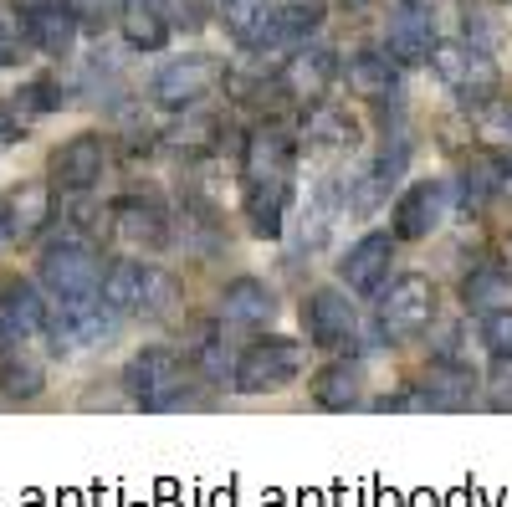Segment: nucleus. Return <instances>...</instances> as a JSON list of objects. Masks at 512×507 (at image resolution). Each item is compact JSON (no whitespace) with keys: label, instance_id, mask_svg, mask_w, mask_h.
<instances>
[{"label":"nucleus","instance_id":"f257e3e1","mask_svg":"<svg viewBox=\"0 0 512 507\" xmlns=\"http://www.w3.org/2000/svg\"><path fill=\"white\" fill-rule=\"evenodd\" d=\"M118 385L139 410H180L195 395V364L180 349L149 344V349H139L134 359L123 364Z\"/></svg>","mask_w":512,"mask_h":507},{"label":"nucleus","instance_id":"f03ea898","mask_svg":"<svg viewBox=\"0 0 512 507\" xmlns=\"http://www.w3.org/2000/svg\"><path fill=\"white\" fill-rule=\"evenodd\" d=\"M431 67H436V77L446 82V88L456 93L461 108H492L497 103L502 72H497L492 52L477 47V41H436Z\"/></svg>","mask_w":512,"mask_h":507},{"label":"nucleus","instance_id":"7ed1b4c3","mask_svg":"<svg viewBox=\"0 0 512 507\" xmlns=\"http://www.w3.org/2000/svg\"><path fill=\"white\" fill-rule=\"evenodd\" d=\"M103 257L82 241L77 231H62L47 257H41V287L52 292V303H72V298H93V292L103 287Z\"/></svg>","mask_w":512,"mask_h":507},{"label":"nucleus","instance_id":"20e7f679","mask_svg":"<svg viewBox=\"0 0 512 507\" xmlns=\"http://www.w3.org/2000/svg\"><path fill=\"white\" fill-rule=\"evenodd\" d=\"M226 77V62L210 57V52H190V57H175L164 62L154 77H149V98L169 113H185V108H200L210 93L221 88Z\"/></svg>","mask_w":512,"mask_h":507},{"label":"nucleus","instance_id":"39448f33","mask_svg":"<svg viewBox=\"0 0 512 507\" xmlns=\"http://www.w3.org/2000/svg\"><path fill=\"white\" fill-rule=\"evenodd\" d=\"M436 308H441L436 282L420 272H405L390 287H379V333H390L395 344H410V338H420L436 323Z\"/></svg>","mask_w":512,"mask_h":507},{"label":"nucleus","instance_id":"423d86ee","mask_svg":"<svg viewBox=\"0 0 512 507\" xmlns=\"http://www.w3.org/2000/svg\"><path fill=\"white\" fill-rule=\"evenodd\" d=\"M303 359H308L303 344H292V338H256V344L236 359L231 385L241 395H277L303 374Z\"/></svg>","mask_w":512,"mask_h":507},{"label":"nucleus","instance_id":"0eeeda50","mask_svg":"<svg viewBox=\"0 0 512 507\" xmlns=\"http://www.w3.org/2000/svg\"><path fill=\"white\" fill-rule=\"evenodd\" d=\"M123 328V313H113L98 292L93 298H72V303H57L52 318H47V338L57 354H77V349H93V344H108V338Z\"/></svg>","mask_w":512,"mask_h":507},{"label":"nucleus","instance_id":"6e6552de","mask_svg":"<svg viewBox=\"0 0 512 507\" xmlns=\"http://www.w3.org/2000/svg\"><path fill=\"white\" fill-rule=\"evenodd\" d=\"M108 159H113V144L103 134H72L67 144L52 149V185L67 190V195H88L103 175H108Z\"/></svg>","mask_w":512,"mask_h":507},{"label":"nucleus","instance_id":"1a4fd4ad","mask_svg":"<svg viewBox=\"0 0 512 507\" xmlns=\"http://www.w3.org/2000/svg\"><path fill=\"white\" fill-rule=\"evenodd\" d=\"M436 11L431 0H400V6L390 11V26H384V52H390L400 67H420L431 62L436 52Z\"/></svg>","mask_w":512,"mask_h":507},{"label":"nucleus","instance_id":"9d476101","mask_svg":"<svg viewBox=\"0 0 512 507\" xmlns=\"http://www.w3.org/2000/svg\"><path fill=\"white\" fill-rule=\"evenodd\" d=\"M333 77H338L333 52H328V47H318V41H303V47H292V52L282 57V67H277V88H282L292 103L313 108V103H323V98H328Z\"/></svg>","mask_w":512,"mask_h":507},{"label":"nucleus","instance_id":"9b49d317","mask_svg":"<svg viewBox=\"0 0 512 507\" xmlns=\"http://www.w3.org/2000/svg\"><path fill=\"white\" fill-rule=\"evenodd\" d=\"M303 328H308L313 349H344V344H354L359 313L349 303V292H338V287L308 292V298H303Z\"/></svg>","mask_w":512,"mask_h":507},{"label":"nucleus","instance_id":"f8f14e48","mask_svg":"<svg viewBox=\"0 0 512 507\" xmlns=\"http://www.w3.org/2000/svg\"><path fill=\"white\" fill-rule=\"evenodd\" d=\"M0 216H6L11 241H36L41 231L52 226V216H57V185L52 180H21V185H11L6 200H0Z\"/></svg>","mask_w":512,"mask_h":507},{"label":"nucleus","instance_id":"ddd939ff","mask_svg":"<svg viewBox=\"0 0 512 507\" xmlns=\"http://www.w3.org/2000/svg\"><path fill=\"white\" fill-rule=\"evenodd\" d=\"M47 318H52L47 287H36L26 277L0 287V338H6V344H26V338L47 333Z\"/></svg>","mask_w":512,"mask_h":507},{"label":"nucleus","instance_id":"4468645a","mask_svg":"<svg viewBox=\"0 0 512 507\" xmlns=\"http://www.w3.org/2000/svg\"><path fill=\"white\" fill-rule=\"evenodd\" d=\"M472 400H477V374L456 359H441L420 379V390L400 395V410H466Z\"/></svg>","mask_w":512,"mask_h":507},{"label":"nucleus","instance_id":"2eb2a0df","mask_svg":"<svg viewBox=\"0 0 512 507\" xmlns=\"http://www.w3.org/2000/svg\"><path fill=\"white\" fill-rule=\"evenodd\" d=\"M451 205V185L446 180H415L400 200H395V241H425Z\"/></svg>","mask_w":512,"mask_h":507},{"label":"nucleus","instance_id":"dca6fc26","mask_svg":"<svg viewBox=\"0 0 512 507\" xmlns=\"http://www.w3.org/2000/svg\"><path fill=\"white\" fill-rule=\"evenodd\" d=\"M390 262H395V236L369 231V236H359V241L344 251L338 277H344V287L359 292V298H374V292L384 287V277H390Z\"/></svg>","mask_w":512,"mask_h":507},{"label":"nucleus","instance_id":"f3484780","mask_svg":"<svg viewBox=\"0 0 512 507\" xmlns=\"http://www.w3.org/2000/svg\"><path fill=\"white\" fill-rule=\"evenodd\" d=\"M26 11V31H31V47L47 52V57H72L77 36H82V21L67 0H21Z\"/></svg>","mask_w":512,"mask_h":507},{"label":"nucleus","instance_id":"a211bd4d","mask_svg":"<svg viewBox=\"0 0 512 507\" xmlns=\"http://www.w3.org/2000/svg\"><path fill=\"white\" fill-rule=\"evenodd\" d=\"M108 221H113V236H118L123 246H134V251H154V246L169 241V216H164V205L149 200V195H123V200H113Z\"/></svg>","mask_w":512,"mask_h":507},{"label":"nucleus","instance_id":"6ab92c4d","mask_svg":"<svg viewBox=\"0 0 512 507\" xmlns=\"http://www.w3.org/2000/svg\"><path fill=\"white\" fill-rule=\"evenodd\" d=\"M292 164H297V149L277 123H262V129L246 134L241 180H292Z\"/></svg>","mask_w":512,"mask_h":507},{"label":"nucleus","instance_id":"aec40b11","mask_svg":"<svg viewBox=\"0 0 512 507\" xmlns=\"http://www.w3.org/2000/svg\"><path fill=\"white\" fill-rule=\"evenodd\" d=\"M154 277H159V267L154 262H134V257H118V262H108V272H103V287H98V298L113 308V313H144L149 308V292H154Z\"/></svg>","mask_w":512,"mask_h":507},{"label":"nucleus","instance_id":"412c9836","mask_svg":"<svg viewBox=\"0 0 512 507\" xmlns=\"http://www.w3.org/2000/svg\"><path fill=\"white\" fill-rule=\"evenodd\" d=\"M216 318L221 323H236V328H262V323L277 318V292L262 277H236V282L221 287Z\"/></svg>","mask_w":512,"mask_h":507},{"label":"nucleus","instance_id":"4be33fe9","mask_svg":"<svg viewBox=\"0 0 512 507\" xmlns=\"http://www.w3.org/2000/svg\"><path fill=\"white\" fill-rule=\"evenodd\" d=\"M241 205H246V226H251V236L277 241L282 226H287L292 180H241Z\"/></svg>","mask_w":512,"mask_h":507},{"label":"nucleus","instance_id":"5701e85b","mask_svg":"<svg viewBox=\"0 0 512 507\" xmlns=\"http://www.w3.org/2000/svg\"><path fill=\"white\" fill-rule=\"evenodd\" d=\"M169 241H175L190 262H210L226 251V226L210 205H185L175 221H169Z\"/></svg>","mask_w":512,"mask_h":507},{"label":"nucleus","instance_id":"b1692460","mask_svg":"<svg viewBox=\"0 0 512 507\" xmlns=\"http://www.w3.org/2000/svg\"><path fill=\"white\" fill-rule=\"evenodd\" d=\"M318 26H323V6H318V0H287V6L272 11L262 41H256L251 52H292V47H303V41H313Z\"/></svg>","mask_w":512,"mask_h":507},{"label":"nucleus","instance_id":"393cba45","mask_svg":"<svg viewBox=\"0 0 512 507\" xmlns=\"http://www.w3.org/2000/svg\"><path fill=\"white\" fill-rule=\"evenodd\" d=\"M344 82L364 103H390V98H400V62L390 52H359V57H349Z\"/></svg>","mask_w":512,"mask_h":507},{"label":"nucleus","instance_id":"a878e982","mask_svg":"<svg viewBox=\"0 0 512 507\" xmlns=\"http://www.w3.org/2000/svg\"><path fill=\"white\" fill-rule=\"evenodd\" d=\"M118 31H123V41L134 52H159V47H169V31H175V26H169L159 0H123Z\"/></svg>","mask_w":512,"mask_h":507},{"label":"nucleus","instance_id":"bb28decb","mask_svg":"<svg viewBox=\"0 0 512 507\" xmlns=\"http://www.w3.org/2000/svg\"><path fill=\"white\" fill-rule=\"evenodd\" d=\"M461 303L466 313H497V308H512V272L502 267H477V272H466L461 282Z\"/></svg>","mask_w":512,"mask_h":507},{"label":"nucleus","instance_id":"cd10ccee","mask_svg":"<svg viewBox=\"0 0 512 507\" xmlns=\"http://www.w3.org/2000/svg\"><path fill=\"white\" fill-rule=\"evenodd\" d=\"M159 139H164V149H175V154H210V149H216V139H221V118L185 108Z\"/></svg>","mask_w":512,"mask_h":507},{"label":"nucleus","instance_id":"c85d7f7f","mask_svg":"<svg viewBox=\"0 0 512 507\" xmlns=\"http://www.w3.org/2000/svg\"><path fill=\"white\" fill-rule=\"evenodd\" d=\"M303 134H308L313 149H354L359 144V123L344 108H333V103H313Z\"/></svg>","mask_w":512,"mask_h":507},{"label":"nucleus","instance_id":"c756f323","mask_svg":"<svg viewBox=\"0 0 512 507\" xmlns=\"http://www.w3.org/2000/svg\"><path fill=\"white\" fill-rule=\"evenodd\" d=\"M272 11H277V0H221V6H216L221 26L231 31V41H241L246 52L256 47V41H262Z\"/></svg>","mask_w":512,"mask_h":507},{"label":"nucleus","instance_id":"7c9ffc66","mask_svg":"<svg viewBox=\"0 0 512 507\" xmlns=\"http://www.w3.org/2000/svg\"><path fill=\"white\" fill-rule=\"evenodd\" d=\"M308 395L323 410H354L359 405V369L354 364H323L308 379Z\"/></svg>","mask_w":512,"mask_h":507},{"label":"nucleus","instance_id":"2f4dec72","mask_svg":"<svg viewBox=\"0 0 512 507\" xmlns=\"http://www.w3.org/2000/svg\"><path fill=\"white\" fill-rule=\"evenodd\" d=\"M502 190H512V164L472 159V164L461 169V205H466V210H482V205L497 200Z\"/></svg>","mask_w":512,"mask_h":507},{"label":"nucleus","instance_id":"473e14b6","mask_svg":"<svg viewBox=\"0 0 512 507\" xmlns=\"http://www.w3.org/2000/svg\"><path fill=\"white\" fill-rule=\"evenodd\" d=\"M26 52H31V31H26L21 0H0V67H16Z\"/></svg>","mask_w":512,"mask_h":507},{"label":"nucleus","instance_id":"72a5a7b5","mask_svg":"<svg viewBox=\"0 0 512 507\" xmlns=\"http://www.w3.org/2000/svg\"><path fill=\"white\" fill-rule=\"evenodd\" d=\"M41 385H47L41 364H31V359H6L0 364V395H6L11 405H31L41 395Z\"/></svg>","mask_w":512,"mask_h":507},{"label":"nucleus","instance_id":"f704fd0d","mask_svg":"<svg viewBox=\"0 0 512 507\" xmlns=\"http://www.w3.org/2000/svg\"><path fill=\"white\" fill-rule=\"evenodd\" d=\"M72 103V93L62 88L57 77H36V82H26V88L16 93V113L21 118H36V113H62Z\"/></svg>","mask_w":512,"mask_h":507},{"label":"nucleus","instance_id":"c9c22d12","mask_svg":"<svg viewBox=\"0 0 512 507\" xmlns=\"http://www.w3.org/2000/svg\"><path fill=\"white\" fill-rule=\"evenodd\" d=\"M190 364H195V374H200V379H210V385H226V379L236 374V359L226 354V344H221L216 333L200 338L195 354H190Z\"/></svg>","mask_w":512,"mask_h":507},{"label":"nucleus","instance_id":"e433bc0d","mask_svg":"<svg viewBox=\"0 0 512 507\" xmlns=\"http://www.w3.org/2000/svg\"><path fill=\"white\" fill-rule=\"evenodd\" d=\"M482 344L487 354H512V308H497L482 318Z\"/></svg>","mask_w":512,"mask_h":507},{"label":"nucleus","instance_id":"4c0bfd02","mask_svg":"<svg viewBox=\"0 0 512 507\" xmlns=\"http://www.w3.org/2000/svg\"><path fill=\"white\" fill-rule=\"evenodd\" d=\"M67 6L77 11V21H82V26H103V21H118L123 0H67Z\"/></svg>","mask_w":512,"mask_h":507},{"label":"nucleus","instance_id":"58836bf2","mask_svg":"<svg viewBox=\"0 0 512 507\" xmlns=\"http://www.w3.org/2000/svg\"><path fill=\"white\" fill-rule=\"evenodd\" d=\"M492 390H497V405L512 400V354H492Z\"/></svg>","mask_w":512,"mask_h":507},{"label":"nucleus","instance_id":"ea45409f","mask_svg":"<svg viewBox=\"0 0 512 507\" xmlns=\"http://www.w3.org/2000/svg\"><path fill=\"white\" fill-rule=\"evenodd\" d=\"M16 139H26V118L11 113V108H0V149H11Z\"/></svg>","mask_w":512,"mask_h":507},{"label":"nucleus","instance_id":"a19ab883","mask_svg":"<svg viewBox=\"0 0 512 507\" xmlns=\"http://www.w3.org/2000/svg\"><path fill=\"white\" fill-rule=\"evenodd\" d=\"M492 139H512V108H497L492 113V129H487Z\"/></svg>","mask_w":512,"mask_h":507},{"label":"nucleus","instance_id":"79ce46f5","mask_svg":"<svg viewBox=\"0 0 512 507\" xmlns=\"http://www.w3.org/2000/svg\"><path fill=\"white\" fill-rule=\"evenodd\" d=\"M6 241H11V231H6V216H0V251H6Z\"/></svg>","mask_w":512,"mask_h":507},{"label":"nucleus","instance_id":"37998d69","mask_svg":"<svg viewBox=\"0 0 512 507\" xmlns=\"http://www.w3.org/2000/svg\"><path fill=\"white\" fill-rule=\"evenodd\" d=\"M502 251H507V262H512V236H507V241H502Z\"/></svg>","mask_w":512,"mask_h":507},{"label":"nucleus","instance_id":"c03bdc74","mask_svg":"<svg viewBox=\"0 0 512 507\" xmlns=\"http://www.w3.org/2000/svg\"><path fill=\"white\" fill-rule=\"evenodd\" d=\"M344 6H364V0H344Z\"/></svg>","mask_w":512,"mask_h":507},{"label":"nucleus","instance_id":"a18cd8bd","mask_svg":"<svg viewBox=\"0 0 512 507\" xmlns=\"http://www.w3.org/2000/svg\"><path fill=\"white\" fill-rule=\"evenodd\" d=\"M507 6H512V0H507Z\"/></svg>","mask_w":512,"mask_h":507},{"label":"nucleus","instance_id":"49530a36","mask_svg":"<svg viewBox=\"0 0 512 507\" xmlns=\"http://www.w3.org/2000/svg\"><path fill=\"white\" fill-rule=\"evenodd\" d=\"M507 164H512V159H507Z\"/></svg>","mask_w":512,"mask_h":507}]
</instances>
